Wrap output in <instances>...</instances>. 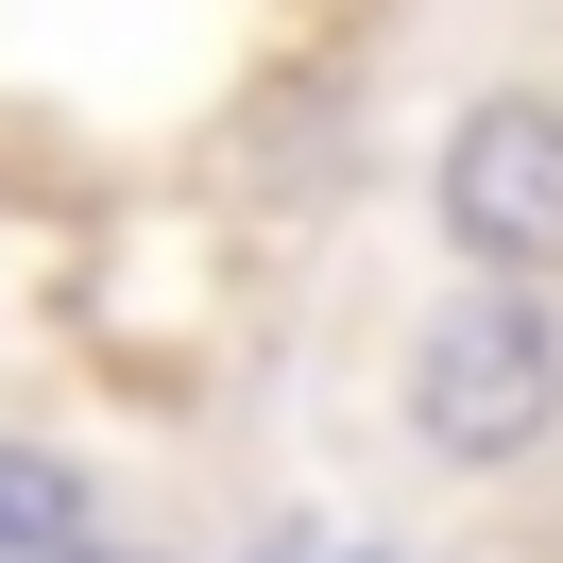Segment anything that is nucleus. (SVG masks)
<instances>
[{
	"label": "nucleus",
	"instance_id": "f257e3e1",
	"mask_svg": "<svg viewBox=\"0 0 563 563\" xmlns=\"http://www.w3.org/2000/svg\"><path fill=\"white\" fill-rule=\"evenodd\" d=\"M563 427V324H547V290H444L427 308V342H410V444L427 461H461V478H495V461H529Z\"/></svg>",
	"mask_w": 563,
	"mask_h": 563
},
{
	"label": "nucleus",
	"instance_id": "f03ea898",
	"mask_svg": "<svg viewBox=\"0 0 563 563\" xmlns=\"http://www.w3.org/2000/svg\"><path fill=\"white\" fill-rule=\"evenodd\" d=\"M444 240L478 256L495 290L563 274V103H478L444 137Z\"/></svg>",
	"mask_w": 563,
	"mask_h": 563
},
{
	"label": "nucleus",
	"instance_id": "7ed1b4c3",
	"mask_svg": "<svg viewBox=\"0 0 563 563\" xmlns=\"http://www.w3.org/2000/svg\"><path fill=\"white\" fill-rule=\"evenodd\" d=\"M0 563H103V512L52 444H0Z\"/></svg>",
	"mask_w": 563,
	"mask_h": 563
},
{
	"label": "nucleus",
	"instance_id": "20e7f679",
	"mask_svg": "<svg viewBox=\"0 0 563 563\" xmlns=\"http://www.w3.org/2000/svg\"><path fill=\"white\" fill-rule=\"evenodd\" d=\"M256 563H376V547H342V529H290V547H256Z\"/></svg>",
	"mask_w": 563,
	"mask_h": 563
},
{
	"label": "nucleus",
	"instance_id": "39448f33",
	"mask_svg": "<svg viewBox=\"0 0 563 563\" xmlns=\"http://www.w3.org/2000/svg\"><path fill=\"white\" fill-rule=\"evenodd\" d=\"M103 563H154V547H103Z\"/></svg>",
	"mask_w": 563,
	"mask_h": 563
}]
</instances>
